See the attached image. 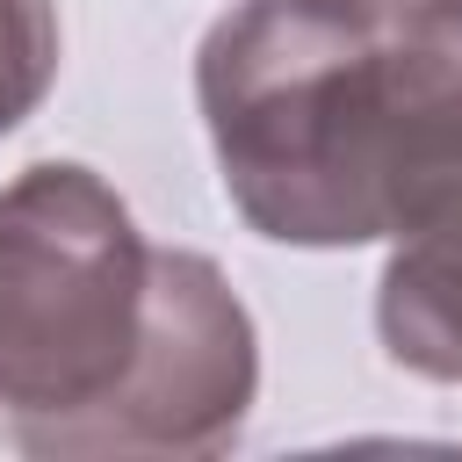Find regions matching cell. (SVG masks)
I'll return each instance as SVG.
<instances>
[{
  "label": "cell",
  "mask_w": 462,
  "mask_h": 462,
  "mask_svg": "<svg viewBox=\"0 0 462 462\" xmlns=\"http://www.w3.org/2000/svg\"><path fill=\"white\" fill-rule=\"evenodd\" d=\"M448 209H455V224H433V245L397 267L390 325H397V354L462 375V202H448Z\"/></svg>",
  "instance_id": "cell-1"
},
{
  "label": "cell",
  "mask_w": 462,
  "mask_h": 462,
  "mask_svg": "<svg viewBox=\"0 0 462 462\" xmlns=\"http://www.w3.org/2000/svg\"><path fill=\"white\" fill-rule=\"evenodd\" d=\"M310 7H325V14H346V22H368V14H383V7H397V0H310Z\"/></svg>",
  "instance_id": "cell-2"
}]
</instances>
